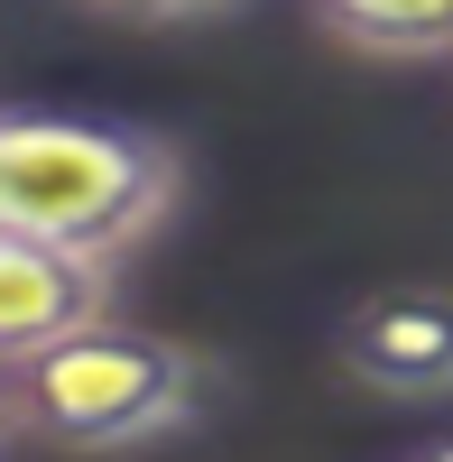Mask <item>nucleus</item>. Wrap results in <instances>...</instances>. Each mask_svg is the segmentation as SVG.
<instances>
[{"mask_svg": "<svg viewBox=\"0 0 453 462\" xmlns=\"http://www.w3.org/2000/svg\"><path fill=\"white\" fill-rule=\"evenodd\" d=\"M111 287H121V259L47 241V231H0V352L37 361L56 342L93 333L111 315Z\"/></svg>", "mask_w": 453, "mask_h": 462, "instance_id": "4", "label": "nucleus"}, {"mask_svg": "<svg viewBox=\"0 0 453 462\" xmlns=\"http://www.w3.org/2000/svg\"><path fill=\"white\" fill-rule=\"evenodd\" d=\"M93 10H121V19H148V28H185V19H222L241 0H93Z\"/></svg>", "mask_w": 453, "mask_h": 462, "instance_id": "6", "label": "nucleus"}, {"mask_svg": "<svg viewBox=\"0 0 453 462\" xmlns=\"http://www.w3.org/2000/svg\"><path fill=\"white\" fill-rule=\"evenodd\" d=\"M324 37H343L361 56H398V65H426L453 56V0H306Z\"/></svg>", "mask_w": 453, "mask_h": 462, "instance_id": "5", "label": "nucleus"}, {"mask_svg": "<svg viewBox=\"0 0 453 462\" xmlns=\"http://www.w3.org/2000/svg\"><path fill=\"white\" fill-rule=\"evenodd\" d=\"M213 370L185 352L176 333L148 324H93L37 361H10V435L56 444V453H130L167 444L204 416Z\"/></svg>", "mask_w": 453, "mask_h": 462, "instance_id": "2", "label": "nucleus"}, {"mask_svg": "<svg viewBox=\"0 0 453 462\" xmlns=\"http://www.w3.org/2000/svg\"><path fill=\"white\" fill-rule=\"evenodd\" d=\"M176 195H185L176 139L139 121L10 111V130H0V231H47V241L130 259L139 241H158Z\"/></svg>", "mask_w": 453, "mask_h": 462, "instance_id": "1", "label": "nucleus"}, {"mask_svg": "<svg viewBox=\"0 0 453 462\" xmlns=\"http://www.w3.org/2000/svg\"><path fill=\"white\" fill-rule=\"evenodd\" d=\"M333 361L352 389L426 407L453 398V287H380L333 324Z\"/></svg>", "mask_w": 453, "mask_h": 462, "instance_id": "3", "label": "nucleus"}, {"mask_svg": "<svg viewBox=\"0 0 453 462\" xmlns=\"http://www.w3.org/2000/svg\"><path fill=\"white\" fill-rule=\"evenodd\" d=\"M435 453H453V435H444V444H435Z\"/></svg>", "mask_w": 453, "mask_h": 462, "instance_id": "7", "label": "nucleus"}]
</instances>
